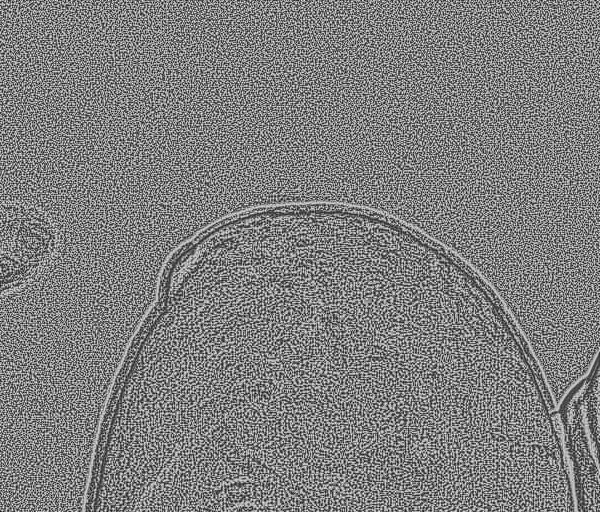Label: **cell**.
<instances>
[{
	"mask_svg": "<svg viewBox=\"0 0 600 512\" xmlns=\"http://www.w3.org/2000/svg\"><path fill=\"white\" fill-rule=\"evenodd\" d=\"M272 482H259L247 478L232 480L213 491L214 498L225 508H239L262 501L271 494Z\"/></svg>",
	"mask_w": 600,
	"mask_h": 512,
	"instance_id": "1",
	"label": "cell"
}]
</instances>
